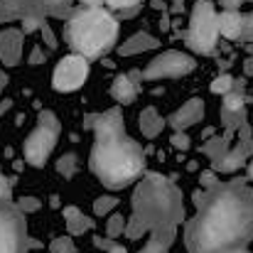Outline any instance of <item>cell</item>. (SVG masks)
<instances>
[{
    "mask_svg": "<svg viewBox=\"0 0 253 253\" xmlns=\"http://www.w3.org/2000/svg\"><path fill=\"white\" fill-rule=\"evenodd\" d=\"M69 2L72 0H27V15L20 22L25 30L35 32L42 27V22H47V15L64 17L69 12Z\"/></svg>",
    "mask_w": 253,
    "mask_h": 253,
    "instance_id": "11",
    "label": "cell"
},
{
    "mask_svg": "<svg viewBox=\"0 0 253 253\" xmlns=\"http://www.w3.org/2000/svg\"><path fill=\"white\" fill-rule=\"evenodd\" d=\"M197 69V62L192 54L179 52V49H168L163 54H158L145 69H143V79L145 82H158V79H182L187 74H192Z\"/></svg>",
    "mask_w": 253,
    "mask_h": 253,
    "instance_id": "8",
    "label": "cell"
},
{
    "mask_svg": "<svg viewBox=\"0 0 253 253\" xmlns=\"http://www.w3.org/2000/svg\"><path fill=\"white\" fill-rule=\"evenodd\" d=\"M27 62H30V64H35V67H37V64H44V62H47V54L42 52V47H32V52H30Z\"/></svg>",
    "mask_w": 253,
    "mask_h": 253,
    "instance_id": "33",
    "label": "cell"
},
{
    "mask_svg": "<svg viewBox=\"0 0 253 253\" xmlns=\"http://www.w3.org/2000/svg\"><path fill=\"white\" fill-rule=\"evenodd\" d=\"M22 40H25L22 30L5 27L0 32V62L5 67H17L22 62Z\"/></svg>",
    "mask_w": 253,
    "mask_h": 253,
    "instance_id": "13",
    "label": "cell"
},
{
    "mask_svg": "<svg viewBox=\"0 0 253 253\" xmlns=\"http://www.w3.org/2000/svg\"><path fill=\"white\" fill-rule=\"evenodd\" d=\"M57 172H59L64 179H72V177L79 172V158H77V153H64V155L57 160Z\"/></svg>",
    "mask_w": 253,
    "mask_h": 253,
    "instance_id": "21",
    "label": "cell"
},
{
    "mask_svg": "<svg viewBox=\"0 0 253 253\" xmlns=\"http://www.w3.org/2000/svg\"><path fill=\"white\" fill-rule=\"evenodd\" d=\"M27 15V0H0V25L17 22Z\"/></svg>",
    "mask_w": 253,
    "mask_h": 253,
    "instance_id": "19",
    "label": "cell"
},
{
    "mask_svg": "<svg viewBox=\"0 0 253 253\" xmlns=\"http://www.w3.org/2000/svg\"><path fill=\"white\" fill-rule=\"evenodd\" d=\"M64 37L74 54L101 59L118 40V20L103 7H82L69 15Z\"/></svg>",
    "mask_w": 253,
    "mask_h": 253,
    "instance_id": "4",
    "label": "cell"
},
{
    "mask_svg": "<svg viewBox=\"0 0 253 253\" xmlns=\"http://www.w3.org/2000/svg\"><path fill=\"white\" fill-rule=\"evenodd\" d=\"M108 7H113V10H121V12H133L135 7H138V2L140 0H103Z\"/></svg>",
    "mask_w": 253,
    "mask_h": 253,
    "instance_id": "28",
    "label": "cell"
},
{
    "mask_svg": "<svg viewBox=\"0 0 253 253\" xmlns=\"http://www.w3.org/2000/svg\"><path fill=\"white\" fill-rule=\"evenodd\" d=\"M0 199H10V182L2 172H0Z\"/></svg>",
    "mask_w": 253,
    "mask_h": 253,
    "instance_id": "34",
    "label": "cell"
},
{
    "mask_svg": "<svg viewBox=\"0 0 253 253\" xmlns=\"http://www.w3.org/2000/svg\"><path fill=\"white\" fill-rule=\"evenodd\" d=\"M251 2H253V0H251Z\"/></svg>",
    "mask_w": 253,
    "mask_h": 253,
    "instance_id": "43",
    "label": "cell"
},
{
    "mask_svg": "<svg viewBox=\"0 0 253 253\" xmlns=\"http://www.w3.org/2000/svg\"><path fill=\"white\" fill-rule=\"evenodd\" d=\"M229 253H249V251H244V249H239V251H229Z\"/></svg>",
    "mask_w": 253,
    "mask_h": 253,
    "instance_id": "41",
    "label": "cell"
},
{
    "mask_svg": "<svg viewBox=\"0 0 253 253\" xmlns=\"http://www.w3.org/2000/svg\"><path fill=\"white\" fill-rule=\"evenodd\" d=\"M251 155H253V135H251V126H249V121H246V123L236 130L234 145L226 150V155L214 163V169L221 172V174H231V172H236L241 165H246V160H249Z\"/></svg>",
    "mask_w": 253,
    "mask_h": 253,
    "instance_id": "10",
    "label": "cell"
},
{
    "mask_svg": "<svg viewBox=\"0 0 253 253\" xmlns=\"http://www.w3.org/2000/svg\"><path fill=\"white\" fill-rule=\"evenodd\" d=\"M82 2H84L86 7H98V5H101L103 0H82Z\"/></svg>",
    "mask_w": 253,
    "mask_h": 253,
    "instance_id": "38",
    "label": "cell"
},
{
    "mask_svg": "<svg viewBox=\"0 0 253 253\" xmlns=\"http://www.w3.org/2000/svg\"><path fill=\"white\" fill-rule=\"evenodd\" d=\"M59 133H62V126H59V118L52 113V111H42L37 116V126L32 128V133L27 135L25 145H22V155L25 160L32 165V168H42L52 150L57 148L59 143Z\"/></svg>",
    "mask_w": 253,
    "mask_h": 253,
    "instance_id": "6",
    "label": "cell"
},
{
    "mask_svg": "<svg viewBox=\"0 0 253 253\" xmlns=\"http://www.w3.org/2000/svg\"><path fill=\"white\" fill-rule=\"evenodd\" d=\"M86 79H88V59L82 57V54H69V57H64V59L57 64L54 74H52L54 88H57V91H64V93L77 91L79 86L86 84Z\"/></svg>",
    "mask_w": 253,
    "mask_h": 253,
    "instance_id": "9",
    "label": "cell"
},
{
    "mask_svg": "<svg viewBox=\"0 0 253 253\" xmlns=\"http://www.w3.org/2000/svg\"><path fill=\"white\" fill-rule=\"evenodd\" d=\"M64 221H67L69 236H84L88 231H93V219L86 216L79 207H64Z\"/></svg>",
    "mask_w": 253,
    "mask_h": 253,
    "instance_id": "17",
    "label": "cell"
},
{
    "mask_svg": "<svg viewBox=\"0 0 253 253\" xmlns=\"http://www.w3.org/2000/svg\"><path fill=\"white\" fill-rule=\"evenodd\" d=\"M221 179L216 177V169H204L202 174H199V184L204 187V189H209V187H216Z\"/></svg>",
    "mask_w": 253,
    "mask_h": 253,
    "instance_id": "31",
    "label": "cell"
},
{
    "mask_svg": "<svg viewBox=\"0 0 253 253\" xmlns=\"http://www.w3.org/2000/svg\"><path fill=\"white\" fill-rule=\"evenodd\" d=\"M84 128L93 130L88 168L103 187L123 189L145 177V150L126 135L123 113L118 108L91 113Z\"/></svg>",
    "mask_w": 253,
    "mask_h": 253,
    "instance_id": "2",
    "label": "cell"
},
{
    "mask_svg": "<svg viewBox=\"0 0 253 253\" xmlns=\"http://www.w3.org/2000/svg\"><path fill=\"white\" fill-rule=\"evenodd\" d=\"M219 30L226 40H241L244 35V15L239 10H224L219 15Z\"/></svg>",
    "mask_w": 253,
    "mask_h": 253,
    "instance_id": "18",
    "label": "cell"
},
{
    "mask_svg": "<svg viewBox=\"0 0 253 253\" xmlns=\"http://www.w3.org/2000/svg\"><path fill=\"white\" fill-rule=\"evenodd\" d=\"M202 116H204V101L202 98H189L169 116V126L174 130H187V128L197 126L202 121Z\"/></svg>",
    "mask_w": 253,
    "mask_h": 253,
    "instance_id": "14",
    "label": "cell"
},
{
    "mask_svg": "<svg viewBox=\"0 0 253 253\" xmlns=\"http://www.w3.org/2000/svg\"><path fill=\"white\" fill-rule=\"evenodd\" d=\"M27 251V224L25 214L10 199H0V253Z\"/></svg>",
    "mask_w": 253,
    "mask_h": 253,
    "instance_id": "7",
    "label": "cell"
},
{
    "mask_svg": "<svg viewBox=\"0 0 253 253\" xmlns=\"http://www.w3.org/2000/svg\"><path fill=\"white\" fill-rule=\"evenodd\" d=\"M169 246H165L163 241H155V239H148L145 244H143V249L135 253H168Z\"/></svg>",
    "mask_w": 253,
    "mask_h": 253,
    "instance_id": "29",
    "label": "cell"
},
{
    "mask_svg": "<svg viewBox=\"0 0 253 253\" xmlns=\"http://www.w3.org/2000/svg\"><path fill=\"white\" fill-rule=\"evenodd\" d=\"M249 54H251V57H253V44H249Z\"/></svg>",
    "mask_w": 253,
    "mask_h": 253,
    "instance_id": "42",
    "label": "cell"
},
{
    "mask_svg": "<svg viewBox=\"0 0 253 253\" xmlns=\"http://www.w3.org/2000/svg\"><path fill=\"white\" fill-rule=\"evenodd\" d=\"M244 72H246L249 77H253V57H249V59L244 62Z\"/></svg>",
    "mask_w": 253,
    "mask_h": 253,
    "instance_id": "36",
    "label": "cell"
},
{
    "mask_svg": "<svg viewBox=\"0 0 253 253\" xmlns=\"http://www.w3.org/2000/svg\"><path fill=\"white\" fill-rule=\"evenodd\" d=\"M93 244H96L103 253H128L126 246H121L116 239H108V236H96V239H93Z\"/></svg>",
    "mask_w": 253,
    "mask_h": 253,
    "instance_id": "24",
    "label": "cell"
},
{
    "mask_svg": "<svg viewBox=\"0 0 253 253\" xmlns=\"http://www.w3.org/2000/svg\"><path fill=\"white\" fill-rule=\"evenodd\" d=\"M5 86H7V74H5V72L0 69V93L5 91Z\"/></svg>",
    "mask_w": 253,
    "mask_h": 253,
    "instance_id": "37",
    "label": "cell"
},
{
    "mask_svg": "<svg viewBox=\"0 0 253 253\" xmlns=\"http://www.w3.org/2000/svg\"><path fill=\"white\" fill-rule=\"evenodd\" d=\"M40 32H42V37H44V44H47V49H57V35H54V30L49 27V22H44L42 27H40Z\"/></svg>",
    "mask_w": 253,
    "mask_h": 253,
    "instance_id": "30",
    "label": "cell"
},
{
    "mask_svg": "<svg viewBox=\"0 0 253 253\" xmlns=\"http://www.w3.org/2000/svg\"><path fill=\"white\" fill-rule=\"evenodd\" d=\"M17 207H20L22 214H35V211H40L42 202H40L37 197H22V199L17 202Z\"/></svg>",
    "mask_w": 253,
    "mask_h": 253,
    "instance_id": "27",
    "label": "cell"
},
{
    "mask_svg": "<svg viewBox=\"0 0 253 253\" xmlns=\"http://www.w3.org/2000/svg\"><path fill=\"white\" fill-rule=\"evenodd\" d=\"M49 251L52 253H77V246H74L72 236H57L49 244Z\"/></svg>",
    "mask_w": 253,
    "mask_h": 253,
    "instance_id": "25",
    "label": "cell"
},
{
    "mask_svg": "<svg viewBox=\"0 0 253 253\" xmlns=\"http://www.w3.org/2000/svg\"><path fill=\"white\" fill-rule=\"evenodd\" d=\"M7 108H10V101H5V103H0V113H2V111H7Z\"/></svg>",
    "mask_w": 253,
    "mask_h": 253,
    "instance_id": "39",
    "label": "cell"
},
{
    "mask_svg": "<svg viewBox=\"0 0 253 253\" xmlns=\"http://www.w3.org/2000/svg\"><path fill=\"white\" fill-rule=\"evenodd\" d=\"M219 2H221V7H224V10H239L244 0H219Z\"/></svg>",
    "mask_w": 253,
    "mask_h": 253,
    "instance_id": "35",
    "label": "cell"
},
{
    "mask_svg": "<svg viewBox=\"0 0 253 253\" xmlns=\"http://www.w3.org/2000/svg\"><path fill=\"white\" fill-rule=\"evenodd\" d=\"M169 143H172V148H177V150H189V145H192V140H189V135H187V130H174L172 133V138H169Z\"/></svg>",
    "mask_w": 253,
    "mask_h": 253,
    "instance_id": "26",
    "label": "cell"
},
{
    "mask_svg": "<svg viewBox=\"0 0 253 253\" xmlns=\"http://www.w3.org/2000/svg\"><path fill=\"white\" fill-rule=\"evenodd\" d=\"M138 128H140L143 138H148V140H155V138L163 133V128H165V121H163V116L158 113V108L148 106V108H143V111H140V116H138Z\"/></svg>",
    "mask_w": 253,
    "mask_h": 253,
    "instance_id": "16",
    "label": "cell"
},
{
    "mask_svg": "<svg viewBox=\"0 0 253 253\" xmlns=\"http://www.w3.org/2000/svg\"><path fill=\"white\" fill-rule=\"evenodd\" d=\"M219 12L209 0H197L192 17H189V30H187V44L197 54H211L219 42Z\"/></svg>",
    "mask_w": 253,
    "mask_h": 253,
    "instance_id": "5",
    "label": "cell"
},
{
    "mask_svg": "<svg viewBox=\"0 0 253 253\" xmlns=\"http://www.w3.org/2000/svg\"><path fill=\"white\" fill-rule=\"evenodd\" d=\"M158 44H160L158 37H153L150 32H135L118 47V54L121 57H135V54H145L150 49H158Z\"/></svg>",
    "mask_w": 253,
    "mask_h": 253,
    "instance_id": "15",
    "label": "cell"
},
{
    "mask_svg": "<svg viewBox=\"0 0 253 253\" xmlns=\"http://www.w3.org/2000/svg\"><path fill=\"white\" fill-rule=\"evenodd\" d=\"M249 177L253 179V160H251V165H249Z\"/></svg>",
    "mask_w": 253,
    "mask_h": 253,
    "instance_id": "40",
    "label": "cell"
},
{
    "mask_svg": "<svg viewBox=\"0 0 253 253\" xmlns=\"http://www.w3.org/2000/svg\"><path fill=\"white\" fill-rule=\"evenodd\" d=\"M239 84V79H234L231 74H219L214 82H211V93H216V96H226V93H231L234 88Z\"/></svg>",
    "mask_w": 253,
    "mask_h": 253,
    "instance_id": "23",
    "label": "cell"
},
{
    "mask_svg": "<svg viewBox=\"0 0 253 253\" xmlns=\"http://www.w3.org/2000/svg\"><path fill=\"white\" fill-rule=\"evenodd\" d=\"M194 207L197 214L184 226L189 253H229L253 241V189L244 179L199 187Z\"/></svg>",
    "mask_w": 253,
    "mask_h": 253,
    "instance_id": "1",
    "label": "cell"
},
{
    "mask_svg": "<svg viewBox=\"0 0 253 253\" xmlns=\"http://www.w3.org/2000/svg\"><path fill=\"white\" fill-rule=\"evenodd\" d=\"M140 82H143V72L140 69H133L128 74H118L113 79V84L108 88V93L113 96L116 103L121 106H128L138 98V91H140Z\"/></svg>",
    "mask_w": 253,
    "mask_h": 253,
    "instance_id": "12",
    "label": "cell"
},
{
    "mask_svg": "<svg viewBox=\"0 0 253 253\" xmlns=\"http://www.w3.org/2000/svg\"><path fill=\"white\" fill-rule=\"evenodd\" d=\"M116 207H118V197H113V194H101V197L93 202V214H96V216H111Z\"/></svg>",
    "mask_w": 253,
    "mask_h": 253,
    "instance_id": "22",
    "label": "cell"
},
{
    "mask_svg": "<svg viewBox=\"0 0 253 253\" xmlns=\"http://www.w3.org/2000/svg\"><path fill=\"white\" fill-rule=\"evenodd\" d=\"M241 42L253 44V12L244 15V35H241Z\"/></svg>",
    "mask_w": 253,
    "mask_h": 253,
    "instance_id": "32",
    "label": "cell"
},
{
    "mask_svg": "<svg viewBox=\"0 0 253 253\" xmlns=\"http://www.w3.org/2000/svg\"><path fill=\"white\" fill-rule=\"evenodd\" d=\"M182 221L184 199L179 187L163 174H145L133 189L126 236L130 241L148 236L172 246L177 239V226Z\"/></svg>",
    "mask_w": 253,
    "mask_h": 253,
    "instance_id": "3",
    "label": "cell"
},
{
    "mask_svg": "<svg viewBox=\"0 0 253 253\" xmlns=\"http://www.w3.org/2000/svg\"><path fill=\"white\" fill-rule=\"evenodd\" d=\"M126 229H128V216L123 214H111L106 219V236L108 239H121L126 236Z\"/></svg>",
    "mask_w": 253,
    "mask_h": 253,
    "instance_id": "20",
    "label": "cell"
}]
</instances>
